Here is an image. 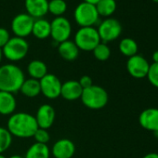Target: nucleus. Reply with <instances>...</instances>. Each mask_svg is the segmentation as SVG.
<instances>
[{
	"label": "nucleus",
	"mask_w": 158,
	"mask_h": 158,
	"mask_svg": "<svg viewBox=\"0 0 158 158\" xmlns=\"http://www.w3.org/2000/svg\"><path fill=\"white\" fill-rule=\"evenodd\" d=\"M38 126L35 115L26 112L12 114L8 120L7 129L12 137L19 139H29L34 136Z\"/></svg>",
	"instance_id": "obj_1"
},
{
	"label": "nucleus",
	"mask_w": 158,
	"mask_h": 158,
	"mask_svg": "<svg viewBox=\"0 0 158 158\" xmlns=\"http://www.w3.org/2000/svg\"><path fill=\"white\" fill-rule=\"evenodd\" d=\"M25 80L23 71L14 63L0 65V91L16 93Z\"/></svg>",
	"instance_id": "obj_2"
},
{
	"label": "nucleus",
	"mask_w": 158,
	"mask_h": 158,
	"mask_svg": "<svg viewBox=\"0 0 158 158\" xmlns=\"http://www.w3.org/2000/svg\"><path fill=\"white\" fill-rule=\"evenodd\" d=\"M80 100L87 108L90 110H101L107 105L109 95L102 87L92 85L83 89Z\"/></svg>",
	"instance_id": "obj_3"
},
{
	"label": "nucleus",
	"mask_w": 158,
	"mask_h": 158,
	"mask_svg": "<svg viewBox=\"0 0 158 158\" xmlns=\"http://www.w3.org/2000/svg\"><path fill=\"white\" fill-rule=\"evenodd\" d=\"M29 51V44L25 38L14 36L10 37L9 42L2 48V54L11 62L23 60Z\"/></svg>",
	"instance_id": "obj_4"
},
{
	"label": "nucleus",
	"mask_w": 158,
	"mask_h": 158,
	"mask_svg": "<svg viewBox=\"0 0 158 158\" xmlns=\"http://www.w3.org/2000/svg\"><path fill=\"white\" fill-rule=\"evenodd\" d=\"M73 42L79 48L83 51H92L102 41L98 30L91 27H80L74 35Z\"/></svg>",
	"instance_id": "obj_5"
},
{
	"label": "nucleus",
	"mask_w": 158,
	"mask_h": 158,
	"mask_svg": "<svg viewBox=\"0 0 158 158\" xmlns=\"http://www.w3.org/2000/svg\"><path fill=\"white\" fill-rule=\"evenodd\" d=\"M73 17L77 24L81 27H91L98 23L100 15L96 6L83 1L76 6Z\"/></svg>",
	"instance_id": "obj_6"
},
{
	"label": "nucleus",
	"mask_w": 158,
	"mask_h": 158,
	"mask_svg": "<svg viewBox=\"0 0 158 158\" xmlns=\"http://www.w3.org/2000/svg\"><path fill=\"white\" fill-rule=\"evenodd\" d=\"M97 30L101 41L103 43H108L117 39L120 36L122 33V25L118 20L114 18H107L100 23Z\"/></svg>",
	"instance_id": "obj_7"
},
{
	"label": "nucleus",
	"mask_w": 158,
	"mask_h": 158,
	"mask_svg": "<svg viewBox=\"0 0 158 158\" xmlns=\"http://www.w3.org/2000/svg\"><path fill=\"white\" fill-rule=\"evenodd\" d=\"M72 35V25L63 16L56 17L50 23V36L58 44L69 40Z\"/></svg>",
	"instance_id": "obj_8"
},
{
	"label": "nucleus",
	"mask_w": 158,
	"mask_h": 158,
	"mask_svg": "<svg viewBox=\"0 0 158 158\" xmlns=\"http://www.w3.org/2000/svg\"><path fill=\"white\" fill-rule=\"evenodd\" d=\"M41 94L48 100H55L60 97L61 82L60 78L53 73H47L39 80Z\"/></svg>",
	"instance_id": "obj_9"
},
{
	"label": "nucleus",
	"mask_w": 158,
	"mask_h": 158,
	"mask_svg": "<svg viewBox=\"0 0 158 158\" xmlns=\"http://www.w3.org/2000/svg\"><path fill=\"white\" fill-rule=\"evenodd\" d=\"M35 19L27 13L17 14L11 21V30L15 36L25 38L32 34Z\"/></svg>",
	"instance_id": "obj_10"
},
{
	"label": "nucleus",
	"mask_w": 158,
	"mask_h": 158,
	"mask_svg": "<svg viewBox=\"0 0 158 158\" xmlns=\"http://www.w3.org/2000/svg\"><path fill=\"white\" fill-rule=\"evenodd\" d=\"M150 68V63L141 55L136 54L128 58L127 61V70L128 73L136 79H142L147 77Z\"/></svg>",
	"instance_id": "obj_11"
},
{
	"label": "nucleus",
	"mask_w": 158,
	"mask_h": 158,
	"mask_svg": "<svg viewBox=\"0 0 158 158\" xmlns=\"http://www.w3.org/2000/svg\"><path fill=\"white\" fill-rule=\"evenodd\" d=\"M56 117L55 109L50 104H42L38 107L35 118L36 120L37 126L40 128L48 129L54 124Z\"/></svg>",
	"instance_id": "obj_12"
},
{
	"label": "nucleus",
	"mask_w": 158,
	"mask_h": 158,
	"mask_svg": "<svg viewBox=\"0 0 158 158\" xmlns=\"http://www.w3.org/2000/svg\"><path fill=\"white\" fill-rule=\"evenodd\" d=\"M54 158H72L75 153V145L69 139H60L50 150Z\"/></svg>",
	"instance_id": "obj_13"
},
{
	"label": "nucleus",
	"mask_w": 158,
	"mask_h": 158,
	"mask_svg": "<svg viewBox=\"0 0 158 158\" xmlns=\"http://www.w3.org/2000/svg\"><path fill=\"white\" fill-rule=\"evenodd\" d=\"M140 127L148 131H158V108H147L139 115Z\"/></svg>",
	"instance_id": "obj_14"
},
{
	"label": "nucleus",
	"mask_w": 158,
	"mask_h": 158,
	"mask_svg": "<svg viewBox=\"0 0 158 158\" xmlns=\"http://www.w3.org/2000/svg\"><path fill=\"white\" fill-rule=\"evenodd\" d=\"M83 89L76 80H68L61 84L60 97L68 102L77 101L81 98Z\"/></svg>",
	"instance_id": "obj_15"
},
{
	"label": "nucleus",
	"mask_w": 158,
	"mask_h": 158,
	"mask_svg": "<svg viewBox=\"0 0 158 158\" xmlns=\"http://www.w3.org/2000/svg\"><path fill=\"white\" fill-rule=\"evenodd\" d=\"M25 10L34 19L43 18L48 12V0H25Z\"/></svg>",
	"instance_id": "obj_16"
},
{
	"label": "nucleus",
	"mask_w": 158,
	"mask_h": 158,
	"mask_svg": "<svg viewBox=\"0 0 158 158\" xmlns=\"http://www.w3.org/2000/svg\"><path fill=\"white\" fill-rule=\"evenodd\" d=\"M17 108V101L14 94L0 91V114L11 115Z\"/></svg>",
	"instance_id": "obj_17"
},
{
	"label": "nucleus",
	"mask_w": 158,
	"mask_h": 158,
	"mask_svg": "<svg viewBox=\"0 0 158 158\" xmlns=\"http://www.w3.org/2000/svg\"><path fill=\"white\" fill-rule=\"evenodd\" d=\"M59 55L67 61H73L79 55V48L72 40H66L58 45Z\"/></svg>",
	"instance_id": "obj_18"
},
{
	"label": "nucleus",
	"mask_w": 158,
	"mask_h": 158,
	"mask_svg": "<svg viewBox=\"0 0 158 158\" xmlns=\"http://www.w3.org/2000/svg\"><path fill=\"white\" fill-rule=\"evenodd\" d=\"M27 73L30 78L40 80L48 73L47 64L40 60H33L27 65Z\"/></svg>",
	"instance_id": "obj_19"
},
{
	"label": "nucleus",
	"mask_w": 158,
	"mask_h": 158,
	"mask_svg": "<svg viewBox=\"0 0 158 158\" xmlns=\"http://www.w3.org/2000/svg\"><path fill=\"white\" fill-rule=\"evenodd\" d=\"M32 35L37 39H46L50 36V23L43 18L35 19Z\"/></svg>",
	"instance_id": "obj_20"
},
{
	"label": "nucleus",
	"mask_w": 158,
	"mask_h": 158,
	"mask_svg": "<svg viewBox=\"0 0 158 158\" xmlns=\"http://www.w3.org/2000/svg\"><path fill=\"white\" fill-rule=\"evenodd\" d=\"M20 92L27 98L37 97L39 94H41L39 80H36L34 78H25L24 82L20 89Z\"/></svg>",
	"instance_id": "obj_21"
},
{
	"label": "nucleus",
	"mask_w": 158,
	"mask_h": 158,
	"mask_svg": "<svg viewBox=\"0 0 158 158\" xmlns=\"http://www.w3.org/2000/svg\"><path fill=\"white\" fill-rule=\"evenodd\" d=\"M50 153L48 144L35 142L27 149L24 158H50Z\"/></svg>",
	"instance_id": "obj_22"
},
{
	"label": "nucleus",
	"mask_w": 158,
	"mask_h": 158,
	"mask_svg": "<svg viewBox=\"0 0 158 158\" xmlns=\"http://www.w3.org/2000/svg\"><path fill=\"white\" fill-rule=\"evenodd\" d=\"M119 50L124 56L130 58V57L138 54L139 47H138L137 42L134 39H132L130 37H126L120 41Z\"/></svg>",
	"instance_id": "obj_23"
},
{
	"label": "nucleus",
	"mask_w": 158,
	"mask_h": 158,
	"mask_svg": "<svg viewBox=\"0 0 158 158\" xmlns=\"http://www.w3.org/2000/svg\"><path fill=\"white\" fill-rule=\"evenodd\" d=\"M116 1L115 0H101L96 5L97 11L100 16L110 17L116 10Z\"/></svg>",
	"instance_id": "obj_24"
},
{
	"label": "nucleus",
	"mask_w": 158,
	"mask_h": 158,
	"mask_svg": "<svg viewBox=\"0 0 158 158\" xmlns=\"http://www.w3.org/2000/svg\"><path fill=\"white\" fill-rule=\"evenodd\" d=\"M67 10V3L64 0H50L48 1V12L56 17L62 16Z\"/></svg>",
	"instance_id": "obj_25"
},
{
	"label": "nucleus",
	"mask_w": 158,
	"mask_h": 158,
	"mask_svg": "<svg viewBox=\"0 0 158 158\" xmlns=\"http://www.w3.org/2000/svg\"><path fill=\"white\" fill-rule=\"evenodd\" d=\"M93 55L96 60L100 61H105L107 60L111 56V48L106 43L101 42L93 50Z\"/></svg>",
	"instance_id": "obj_26"
},
{
	"label": "nucleus",
	"mask_w": 158,
	"mask_h": 158,
	"mask_svg": "<svg viewBox=\"0 0 158 158\" xmlns=\"http://www.w3.org/2000/svg\"><path fill=\"white\" fill-rule=\"evenodd\" d=\"M13 137L7 127H0V153L5 152L11 145Z\"/></svg>",
	"instance_id": "obj_27"
},
{
	"label": "nucleus",
	"mask_w": 158,
	"mask_h": 158,
	"mask_svg": "<svg viewBox=\"0 0 158 158\" xmlns=\"http://www.w3.org/2000/svg\"><path fill=\"white\" fill-rule=\"evenodd\" d=\"M147 78L152 86L158 89V63L152 62V64H150Z\"/></svg>",
	"instance_id": "obj_28"
},
{
	"label": "nucleus",
	"mask_w": 158,
	"mask_h": 158,
	"mask_svg": "<svg viewBox=\"0 0 158 158\" xmlns=\"http://www.w3.org/2000/svg\"><path fill=\"white\" fill-rule=\"evenodd\" d=\"M33 138L35 139V142L43 143V144H47L50 140V135H49L48 129H44V128H40V127L37 128V130L34 134Z\"/></svg>",
	"instance_id": "obj_29"
},
{
	"label": "nucleus",
	"mask_w": 158,
	"mask_h": 158,
	"mask_svg": "<svg viewBox=\"0 0 158 158\" xmlns=\"http://www.w3.org/2000/svg\"><path fill=\"white\" fill-rule=\"evenodd\" d=\"M10 39V32L4 27H0V48L2 49V48L9 42Z\"/></svg>",
	"instance_id": "obj_30"
},
{
	"label": "nucleus",
	"mask_w": 158,
	"mask_h": 158,
	"mask_svg": "<svg viewBox=\"0 0 158 158\" xmlns=\"http://www.w3.org/2000/svg\"><path fill=\"white\" fill-rule=\"evenodd\" d=\"M78 82H79V84H80V86L82 87L83 89H88V88H89V87H91L93 85L92 79L89 75H83V76H81L80 79L78 80Z\"/></svg>",
	"instance_id": "obj_31"
},
{
	"label": "nucleus",
	"mask_w": 158,
	"mask_h": 158,
	"mask_svg": "<svg viewBox=\"0 0 158 158\" xmlns=\"http://www.w3.org/2000/svg\"><path fill=\"white\" fill-rule=\"evenodd\" d=\"M142 158H158V153L156 152H150L145 154Z\"/></svg>",
	"instance_id": "obj_32"
},
{
	"label": "nucleus",
	"mask_w": 158,
	"mask_h": 158,
	"mask_svg": "<svg viewBox=\"0 0 158 158\" xmlns=\"http://www.w3.org/2000/svg\"><path fill=\"white\" fill-rule=\"evenodd\" d=\"M152 61L154 63H158V50L154 51L152 55Z\"/></svg>",
	"instance_id": "obj_33"
},
{
	"label": "nucleus",
	"mask_w": 158,
	"mask_h": 158,
	"mask_svg": "<svg viewBox=\"0 0 158 158\" xmlns=\"http://www.w3.org/2000/svg\"><path fill=\"white\" fill-rule=\"evenodd\" d=\"M101 1V0H84V2H87V3H89L91 5H94L96 6L99 2Z\"/></svg>",
	"instance_id": "obj_34"
},
{
	"label": "nucleus",
	"mask_w": 158,
	"mask_h": 158,
	"mask_svg": "<svg viewBox=\"0 0 158 158\" xmlns=\"http://www.w3.org/2000/svg\"><path fill=\"white\" fill-rule=\"evenodd\" d=\"M9 158H24V156H23L21 154H12Z\"/></svg>",
	"instance_id": "obj_35"
},
{
	"label": "nucleus",
	"mask_w": 158,
	"mask_h": 158,
	"mask_svg": "<svg viewBox=\"0 0 158 158\" xmlns=\"http://www.w3.org/2000/svg\"><path fill=\"white\" fill-rule=\"evenodd\" d=\"M3 59V54H2V49L0 48V63H1V60Z\"/></svg>",
	"instance_id": "obj_36"
},
{
	"label": "nucleus",
	"mask_w": 158,
	"mask_h": 158,
	"mask_svg": "<svg viewBox=\"0 0 158 158\" xmlns=\"http://www.w3.org/2000/svg\"><path fill=\"white\" fill-rule=\"evenodd\" d=\"M0 158H7L3 153H0Z\"/></svg>",
	"instance_id": "obj_37"
},
{
	"label": "nucleus",
	"mask_w": 158,
	"mask_h": 158,
	"mask_svg": "<svg viewBox=\"0 0 158 158\" xmlns=\"http://www.w3.org/2000/svg\"><path fill=\"white\" fill-rule=\"evenodd\" d=\"M152 1H153L154 3H158V0H152Z\"/></svg>",
	"instance_id": "obj_38"
}]
</instances>
